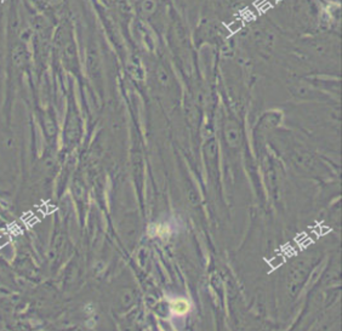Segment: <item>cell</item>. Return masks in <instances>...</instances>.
Returning <instances> with one entry per match:
<instances>
[{
    "mask_svg": "<svg viewBox=\"0 0 342 331\" xmlns=\"http://www.w3.org/2000/svg\"><path fill=\"white\" fill-rule=\"evenodd\" d=\"M224 140L232 149H238L243 142V132L239 124L233 119H227L224 124Z\"/></svg>",
    "mask_w": 342,
    "mask_h": 331,
    "instance_id": "1",
    "label": "cell"
},
{
    "mask_svg": "<svg viewBox=\"0 0 342 331\" xmlns=\"http://www.w3.org/2000/svg\"><path fill=\"white\" fill-rule=\"evenodd\" d=\"M170 308L172 313L177 314V316H184L191 309V303L186 298H175L170 302Z\"/></svg>",
    "mask_w": 342,
    "mask_h": 331,
    "instance_id": "2",
    "label": "cell"
}]
</instances>
